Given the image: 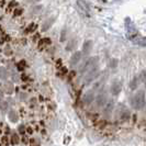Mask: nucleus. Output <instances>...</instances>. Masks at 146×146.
Here are the masks:
<instances>
[{
    "mask_svg": "<svg viewBox=\"0 0 146 146\" xmlns=\"http://www.w3.org/2000/svg\"><path fill=\"white\" fill-rule=\"evenodd\" d=\"M38 44H40V46H47V45L52 44V40L50 37H42V38H40Z\"/></svg>",
    "mask_w": 146,
    "mask_h": 146,
    "instance_id": "obj_17",
    "label": "nucleus"
},
{
    "mask_svg": "<svg viewBox=\"0 0 146 146\" xmlns=\"http://www.w3.org/2000/svg\"><path fill=\"white\" fill-rule=\"evenodd\" d=\"M96 102H97L98 107H103L104 108V106L108 102V96H107V94L104 91L103 92L101 91L99 95L96 97Z\"/></svg>",
    "mask_w": 146,
    "mask_h": 146,
    "instance_id": "obj_6",
    "label": "nucleus"
},
{
    "mask_svg": "<svg viewBox=\"0 0 146 146\" xmlns=\"http://www.w3.org/2000/svg\"><path fill=\"white\" fill-rule=\"evenodd\" d=\"M19 97H20V100L24 101V100H27V97H28V95H27L25 92H21V94L19 95Z\"/></svg>",
    "mask_w": 146,
    "mask_h": 146,
    "instance_id": "obj_29",
    "label": "nucleus"
},
{
    "mask_svg": "<svg viewBox=\"0 0 146 146\" xmlns=\"http://www.w3.org/2000/svg\"><path fill=\"white\" fill-rule=\"evenodd\" d=\"M130 117H131V112L127 109H123V111L120 113V119L122 121H129Z\"/></svg>",
    "mask_w": 146,
    "mask_h": 146,
    "instance_id": "obj_16",
    "label": "nucleus"
},
{
    "mask_svg": "<svg viewBox=\"0 0 146 146\" xmlns=\"http://www.w3.org/2000/svg\"><path fill=\"white\" fill-rule=\"evenodd\" d=\"M8 77H9V72H8V69L6 68V67L0 66V79H1V80L7 81Z\"/></svg>",
    "mask_w": 146,
    "mask_h": 146,
    "instance_id": "obj_15",
    "label": "nucleus"
},
{
    "mask_svg": "<svg viewBox=\"0 0 146 146\" xmlns=\"http://www.w3.org/2000/svg\"><path fill=\"white\" fill-rule=\"evenodd\" d=\"M98 63H99V57L98 56H94L87 59L85 63H82L81 66L79 67V73L80 74H86L89 73L90 70L95 69L96 67H98Z\"/></svg>",
    "mask_w": 146,
    "mask_h": 146,
    "instance_id": "obj_2",
    "label": "nucleus"
},
{
    "mask_svg": "<svg viewBox=\"0 0 146 146\" xmlns=\"http://www.w3.org/2000/svg\"><path fill=\"white\" fill-rule=\"evenodd\" d=\"M145 88H146V82H145Z\"/></svg>",
    "mask_w": 146,
    "mask_h": 146,
    "instance_id": "obj_34",
    "label": "nucleus"
},
{
    "mask_svg": "<svg viewBox=\"0 0 146 146\" xmlns=\"http://www.w3.org/2000/svg\"><path fill=\"white\" fill-rule=\"evenodd\" d=\"M92 46H94V42L91 40H87L84 42V45H82V52L81 54L84 55H89L91 53V50H92Z\"/></svg>",
    "mask_w": 146,
    "mask_h": 146,
    "instance_id": "obj_7",
    "label": "nucleus"
},
{
    "mask_svg": "<svg viewBox=\"0 0 146 146\" xmlns=\"http://www.w3.org/2000/svg\"><path fill=\"white\" fill-rule=\"evenodd\" d=\"M8 117H9L10 122H12V123H17L19 121V114L15 110H10L8 113Z\"/></svg>",
    "mask_w": 146,
    "mask_h": 146,
    "instance_id": "obj_13",
    "label": "nucleus"
},
{
    "mask_svg": "<svg viewBox=\"0 0 146 146\" xmlns=\"http://www.w3.org/2000/svg\"><path fill=\"white\" fill-rule=\"evenodd\" d=\"M122 91V82L120 80H114L111 84L110 87V94L113 97H117Z\"/></svg>",
    "mask_w": 146,
    "mask_h": 146,
    "instance_id": "obj_3",
    "label": "nucleus"
},
{
    "mask_svg": "<svg viewBox=\"0 0 146 146\" xmlns=\"http://www.w3.org/2000/svg\"><path fill=\"white\" fill-rule=\"evenodd\" d=\"M119 65V59L117 58H111L109 60V67L111 69H115Z\"/></svg>",
    "mask_w": 146,
    "mask_h": 146,
    "instance_id": "obj_18",
    "label": "nucleus"
},
{
    "mask_svg": "<svg viewBox=\"0 0 146 146\" xmlns=\"http://www.w3.org/2000/svg\"><path fill=\"white\" fill-rule=\"evenodd\" d=\"M139 80H141V82H144V84H145L146 82V69H143V70L139 73Z\"/></svg>",
    "mask_w": 146,
    "mask_h": 146,
    "instance_id": "obj_22",
    "label": "nucleus"
},
{
    "mask_svg": "<svg viewBox=\"0 0 146 146\" xmlns=\"http://www.w3.org/2000/svg\"><path fill=\"white\" fill-rule=\"evenodd\" d=\"M81 57H82V54H81V52H79V51L74 52L73 54H72V56H70V59H69V62H70V65H72V66L77 65V64L80 62Z\"/></svg>",
    "mask_w": 146,
    "mask_h": 146,
    "instance_id": "obj_8",
    "label": "nucleus"
},
{
    "mask_svg": "<svg viewBox=\"0 0 146 146\" xmlns=\"http://www.w3.org/2000/svg\"><path fill=\"white\" fill-rule=\"evenodd\" d=\"M5 54H6L7 56H10V55L12 54V50H11V47H10L9 45H7L6 48H5Z\"/></svg>",
    "mask_w": 146,
    "mask_h": 146,
    "instance_id": "obj_27",
    "label": "nucleus"
},
{
    "mask_svg": "<svg viewBox=\"0 0 146 146\" xmlns=\"http://www.w3.org/2000/svg\"><path fill=\"white\" fill-rule=\"evenodd\" d=\"M136 43L139 44V45H142V46H146V38L142 37L139 40H136Z\"/></svg>",
    "mask_w": 146,
    "mask_h": 146,
    "instance_id": "obj_26",
    "label": "nucleus"
},
{
    "mask_svg": "<svg viewBox=\"0 0 146 146\" xmlns=\"http://www.w3.org/2000/svg\"><path fill=\"white\" fill-rule=\"evenodd\" d=\"M11 144H13V145H17L19 142H20V137H19V135L17 134V133H13L12 135H11Z\"/></svg>",
    "mask_w": 146,
    "mask_h": 146,
    "instance_id": "obj_20",
    "label": "nucleus"
},
{
    "mask_svg": "<svg viewBox=\"0 0 146 146\" xmlns=\"http://www.w3.org/2000/svg\"><path fill=\"white\" fill-rule=\"evenodd\" d=\"M2 98H3V91L0 89V100H2Z\"/></svg>",
    "mask_w": 146,
    "mask_h": 146,
    "instance_id": "obj_33",
    "label": "nucleus"
},
{
    "mask_svg": "<svg viewBox=\"0 0 146 146\" xmlns=\"http://www.w3.org/2000/svg\"><path fill=\"white\" fill-rule=\"evenodd\" d=\"M8 107H9V103H8L7 101L0 100V110H1L2 112H6L8 110Z\"/></svg>",
    "mask_w": 146,
    "mask_h": 146,
    "instance_id": "obj_21",
    "label": "nucleus"
},
{
    "mask_svg": "<svg viewBox=\"0 0 146 146\" xmlns=\"http://www.w3.org/2000/svg\"><path fill=\"white\" fill-rule=\"evenodd\" d=\"M77 46V38H72L68 41V43L66 45L65 50L66 52H72L75 50V47Z\"/></svg>",
    "mask_w": 146,
    "mask_h": 146,
    "instance_id": "obj_14",
    "label": "nucleus"
},
{
    "mask_svg": "<svg viewBox=\"0 0 146 146\" xmlns=\"http://www.w3.org/2000/svg\"><path fill=\"white\" fill-rule=\"evenodd\" d=\"M28 78H29V77H28V76H27L25 74H23V75L21 76V79L23 81H27V80H28Z\"/></svg>",
    "mask_w": 146,
    "mask_h": 146,
    "instance_id": "obj_31",
    "label": "nucleus"
},
{
    "mask_svg": "<svg viewBox=\"0 0 146 146\" xmlns=\"http://www.w3.org/2000/svg\"><path fill=\"white\" fill-rule=\"evenodd\" d=\"M146 104L145 90H137L131 98V106L135 110H143Z\"/></svg>",
    "mask_w": 146,
    "mask_h": 146,
    "instance_id": "obj_1",
    "label": "nucleus"
},
{
    "mask_svg": "<svg viewBox=\"0 0 146 146\" xmlns=\"http://www.w3.org/2000/svg\"><path fill=\"white\" fill-rule=\"evenodd\" d=\"M25 66H27V63H25V60H20L18 64H17V69L19 70V72H23L24 69H25Z\"/></svg>",
    "mask_w": 146,
    "mask_h": 146,
    "instance_id": "obj_19",
    "label": "nucleus"
},
{
    "mask_svg": "<svg viewBox=\"0 0 146 146\" xmlns=\"http://www.w3.org/2000/svg\"><path fill=\"white\" fill-rule=\"evenodd\" d=\"M66 37H67V30L63 29L60 32V42H65Z\"/></svg>",
    "mask_w": 146,
    "mask_h": 146,
    "instance_id": "obj_24",
    "label": "nucleus"
},
{
    "mask_svg": "<svg viewBox=\"0 0 146 146\" xmlns=\"http://www.w3.org/2000/svg\"><path fill=\"white\" fill-rule=\"evenodd\" d=\"M2 91L6 92L7 95H12L15 91V86L11 81H5L2 85Z\"/></svg>",
    "mask_w": 146,
    "mask_h": 146,
    "instance_id": "obj_10",
    "label": "nucleus"
},
{
    "mask_svg": "<svg viewBox=\"0 0 146 146\" xmlns=\"http://www.w3.org/2000/svg\"><path fill=\"white\" fill-rule=\"evenodd\" d=\"M30 145H31V146H40V143H38V142H36V139H31Z\"/></svg>",
    "mask_w": 146,
    "mask_h": 146,
    "instance_id": "obj_30",
    "label": "nucleus"
},
{
    "mask_svg": "<svg viewBox=\"0 0 146 146\" xmlns=\"http://www.w3.org/2000/svg\"><path fill=\"white\" fill-rule=\"evenodd\" d=\"M13 81H15V82H17V81H19V77H18V76H17V75H13Z\"/></svg>",
    "mask_w": 146,
    "mask_h": 146,
    "instance_id": "obj_32",
    "label": "nucleus"
},
{
    "mask_svg": "<svg viewBox=\"0 0 146 146\" xmlns=\"http://www.w3.org/2000/svg\"><path fill=\"white\" fill-rule=\"evenodd\" d=\"M55 20H56V17H55V15H54V17H51V18H48L47 20H45V21H44V23L42 24L41 31H42V32H46L47 30L51 29V27L54 24Z\"/></svg>",
    "mask_w": 146,
    "mask_h": 146,
    "instance_id": "obj_9",
    "label": "nucleus"
},
{
    "mask_svg": "<svg viewBox=\"0 0 146 146\" xmlns=\"http://www.w3.org/2000/svg\"><path fill=\"white\" fill-rule=\"evenodd\" d=\"M96 99V95L94 90H88L87 92H85V95L82 96V103L85 106H90L94 102V100Z\"/></svg>",
    "mask_w": 146,
    "mask_h": 146,
    "instance_id": "obj_5",
    "label": "nucleus"
},
{
    "mask_svg": "<svg viewBox=\"0 0 146 146\" xmlns=\"http://www.w3.org/2000/svg\"><path fill=\"white\" fill-rule=\"evenodd\" d=\"M139 84H141V80H139V76L135 75L131 79V81L129 82V87L131 90H137V88L139 87Z\"/></svg>",
    "mask_w": 146,
    "mask_h": 146,
    "instance_id": "obj_11",
    "label": "nucleus"
},
{
    "mask_svg": "<svg viewBox=\"0 0 146 146\" xmlns=\"http://www.w3.org/2000/svg\"><path fill=\"white\" fill-rule=\"evenodd\" d=\"M100 75V72H99V68L98 67H96L95 69H92V70H90L89 73H87L85 75V79H84V82L85 84H89V82H91V81L96 80L97 78H98V76Z\"/></svg>",
    "mask_w": 146,
    "mask_h": 146,
    "instance_id": "obj_4",
    "label": "nucleus"
},
{
    "mask_svg": "<svg viewBox=\"0 0 146 146\" xmlns=\"http://www.w3.org/2000/svg\"><path fill=\"white\" fill-rule=\"evenodd\" d=\"M114 108V101L113 100H111V101H108L107 104L104 106V108H103V113H104V115L106 117H108L111 114V112H112V110Z\"/></svg>",
    "mask_w": 146,
    "mask_h": 146,
    "instance_id": "obj_12",
    "label": "nucleus"
},
{
    "mask_svg": "<svg viewBox=\"0 0 146 146\" xmlns=\"http://www.w3.org/2000/svg\"><path fill=\"white\" fill-rule=\"evenodd\" d=\"M22 12H23V9H21V8H17V9H15L13 15H15V17H18V15H22Z\"/></svg>",
    "mask_w": 146,
    "mask_h": 146,
    "instance_id": "obj_28",
    "label": "nucleus"
},
{
    "mask_svg": "<svg viewBox=\"0 0 146 146\" xmlns=\"http://www.w3.org/2000/svg\"><path fill=\"white\" fill-rule=\"evenodd\" d=\"M25 131H27V130H25V126H24L23 124H20L19 126H18V132H19L20 134H24Z\"/></svg>",
    "mask_w": 146,
    "mask_h": 146,
    "instance_id": "obj_25",
    "label": "nucleus"
},
{
    "mask_svg": "<svg viewBox=\"0 0 146 146\" xmlns=\"http://www.w3.org/2000/svg\"><path fill=\"white\" fill-rule=\"evenodd\" d=\"M35 29H36V24L31 23V24H29V27L25 29V33H31V32H33Z\"/></svg>",
    "mask_w": 146,
    "mask_h": 146,
    "instance_id": "obj_23",
    "label": "nucleus"
}]
</instances>
